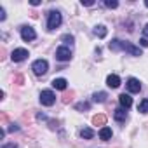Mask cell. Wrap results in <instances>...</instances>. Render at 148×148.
Returning <instances> with one entry per match:
<instances>
[{
  "mask_svg": "<svg viewBox=\"0 0 148 148\" xmlns=\"http://www.w3.org/2000/svg\"><path fill=\"white\" fill-rule=\"evenodd\" d=\"M32 70H33V73H35V75L42 77V75H45V73H47V70H49V63H47L45 59H37V61H33V64H32Z\"/></svg>",
  "mask_w": 148,
  "mask_h": 148,
  "instance_id": "cell-1",
  "label": "cell"
},
{
  "mask_svg": "<svg viewBox=\"0 0 148 148\" xmlns=\"http://www.w3.org/2000/svg\"><path fill=\"white\" fill-rule=\"evenodd\" d=\"M61 21H63L61 14H59L58 11H51V12H49V19H47V28H49V30H54V28H58V26L61 25Z\"/></svg>",
  "mask_w": 148,
  "mask_h": 148,
  "instance_id": "cell-2",
  "label": "cell"
},
{
  "mask_svg": "<svg viewBox=\"0 0 148 148\" xmlns=\"http://www.w3.org/2000/svg\"><path fill=\"white\" fill-rule=\"evenodd\" d=\"M40 103L44 106H52L56 103V94L52 91H42L40 92Z\"/></svg>",
  "mask_w": 148,
  "mask_h": 148,
  "instance_id": "cell-3",
  "label": "cell"
},
{
  "mask_svg": "<svg viewBox=\"0 0 148 148\" xmlns=\"http://www.w3.org/2000/svg\"><path fill=\"white\" fill-rule=\"evenodd\" d=\"M35 37H37V33L32 26H23L21 28V38L25 42H32V40H35Z\"/></svg>",
  "mask_w": 148,
  "mask_h": 148,
  "instance_id": "cell-4",
  "label": "cell"
},
{
  "mask_svg": "<svg viewBox=\"0 0 148 148\" xmlns=\"http://www.w3.org/2000/svg\"><path fill=\"white\" fill-rule=\"evenodd\" d=\"M28 56H30V54H28L26 49H14L12 54H11V59H12L14 63H19V61H25Z\"/></svg>",
  "mask_w": 148,
  "mask_h": 148,
  "instance_id": "cell-5",
  "label": "cell"
},
{
  "mask_svg": "<svg viewBox=\"0 0 148 148\" xmlns=\"http://www.w3.org/2000/svg\"><path fill=\"white\" fill-rule=\"evenodd\" d=\"M56 58L59 59V61H70L71 59V51L68 49V47H58V51H56Z\"/></svg>",
  "mask_w": 148,
  "mask_h": 148,
  "instance_id": "cell-6",
  "label": "cell"
},
{
  "mask_svg": "<svg viewBox=\"0 0 148 148\" xmlns=\"http://www.w3.org/2000/svg\"><path fill=\"white\" fill-rule=\"evenodd\" d=\"M122 51H127L132 56H141V49L136 47V45H132V44H127V42H122Z\"/></svg>",
  "mask_w": 148,
  "mask_h": 148,
  "instance_id": "cell-7",
  "label": "cell"
},
{
  "mask_svg": "<svg viewBox=\"0 0 148 148\" xmlns=\"http://www.w3.org/2000/svg\"><path fill=\"white\" fill-rule=\"evenodd\" d=\"M127 89H129V92H139V91H141L139 80H138V79H129V80H127Z\"/></svg>",
  "mask_w": 148,
  "mask_h": 148,
  "instance_id": "cell-8",
  "label": "cell"
},
{
  "mask_svg": "<svg viewBox=\"0 0 148 148\" xmlns=\"http://www.w3.org/2000/svg\"><path fill=\"white\" fill-rule=\"evenodd\" d=\"M106 84H108V87L117 89V87L120 86V77L115 75V73H112V75H108V79H106Z\"/></svg>",
  "mask_w": 148,
  "mask_h": 148,
  "instance_id": "cell-9",
  "label": "cell"
},
{
  "mask_svg": "<svg viewBox=\"0 0 148 148\" xmlns=\"http://www.w3.org/2000/svg\"><path fill=\"white\" fill-rule=\"evenodd\" d=\"M119 101H120V105H122V108H129L131 105H132V98L129 96V94H120L119 96Z\"/></svg>",
  "mask_w": 148,
  "mask_h": 148,
  "instance_id": "cell-10",
  "label": "cell"
},
{
  "mask_svg": "<svg viewBox=\"0 0 148 148\" xmlns=\"http://www.w3.org/2000/svg\"><path fill=\"white\" fill-rule=\"evenodd\" d=\"M113 117H115L117 122H124V120L127 119V112H125V108H117V110L113 112Z\"/></svg>",
  "mask_w": 148,
  "mask_h": 148,
  "instance_id": "cell-11",
  "label": "cell"
},
{
  "mask_svg": "<svg viewBox=\"0 0 148 148\" xmlns=\"http://www.w3.org/2000/svg\"><path fill=\"white\" fill-rule=\"evenodd\" d=\"M66 86H68V82H66L64 79H54V80H52V87L58 89V91H64Z\"/></svg>",
  "mask_w": 148,
  "mask_h": 148,
  "instance_id": "cell-12",
  "label": "cell"
},
{
  "mask_svg": "<svg viewBox=\"0 0 148 148\" xmlns=\"http://www.w3.org/2000/svg\"><path fill=\"white\" fill-rule=\"evenodd\" d=\"M112 134H113V132H112V129H110V127H106V125H105V127H101V131H99V138H101L103 141L112 139Z\"/></svg>",
  "mask_w": 148,
  "mask_h": 148,
  "instance_id": "cell-13",
  "label": "cell"
},
{
  "mask_svg": "<svg viewBox=\"0 0 148 148\" xmlns=\"http://www.w3.org/2000/svg\"><path fill=\"white\" fill-rule=\"evenodd\" d=\"M106 33H108V32H106V26H103V25H99V26H96V28H94V35H96V37H99V38H105V37H106Z\"/></svg>",
  "mask_w": 148,
  "mask_h": 148,
  "instance_id": "cell-14",
  "label": "cell"
},
{
  "mask_svg": "<svg viewBox=\"0 0 148 148\" xmlns=\"http://www.w3.org/2000/svg\"><path fill=\"white\" fill-rule=\"evenodd\" d=\"M94 134H96V132H94L92 129H89V127H84V129L80 131V136H82L84 139H92V138H94Z\"/></svg>",
  "mask_w": 148,
  "mask_h": 148,
  "instance_id": "cell-15",
  "label": "cell"
},
{
  "mask_svg": "<svg viewBox=\"0 0 148 148\" xmlns=\"http://www.w3.org/2000/svg\"><path fill=\"white\" fill-rule=\"evenodd\" d=\"M92 124H94V125H103V127H105L106 117H105V115H94V117H92Z\"/></svg>",
  "mask_w": 148,
  "mask_h": 148,
  "instance_id": "cell-16",
  "label": "cell"
},
{
  "mask_svg": "<svg viewBox=\"0 0 148 148\" xmlns=\"http://www.w3.org/2000/svg\"><path fill=\"white\" fill-rule=\"evenodd\" d=\"M108 47H110L112 51H122V40L115 38V40H112V42L108 44Z\"/></svg>",
  "mask_w": 148,
  "mask_h": 148,
  "instance_id": "cell-17",
  "label": "cell"
},
{
  "mask_svg": "<svg viewBox=\"0 0 148 148\" xmlns=\"http://www.w3.org/2000/svg\"><path fill=\"white\" fill-rule=\"evenodd\" d=\"M106 98H108L106 92H94V96H92V99L96 103H103V101H106Z\"/></svg>",
  "mask_w": 148,
  "mask_h": 148,
  "instance_id": "cell-18",
  "label": "cell"
},
{
  "mask_svg": "<svg viewBox=\"0 0 148 148\" xmlns=\"http://www.w3.org/2000/svg\"><path fill=\"white\" fill-rule=\"evenodd\" d=\"M138 112H141V113H148V99H143V101L139 103Z\"/></svg>",
  "mask_w": 148,
  "mask_h": 148,
  "instance_id": "cell-19",
  "label": "cell"
},
{
  "mask_svg": "<svg viewBox=\"0 0 148 148\" xmlns=\"http://www.w3.org/2000/svg\"><path fill=\"white\" fill-rule=\"evenodd\" d=\"M105 5H106V7H110V9H115V7L119 5V2H117V0H106Z\"/></svg>",
  "mask_w": 148,
  "mask_h": 148,
  "instance_id": "cell-20",
  "label": "cell"
},
{
  "mask_svg": "<svg viewBox=\"0 0 148 148\" xmlns=\"http://www.w3.org/2000/svg\"><path fill=\"white\" fill-rule=\"evenodd\" d=\"M61 40H63L64 44H71V42H73V35H63Z\"/></svg>",
  "mask_w": 148,
  "mask_h": 148,
  "instance_id": "cell-21",
  "label": "cell"
},
{
  "mask_svg": "<svg viewBox=\"0 0 148 148\" xmlns=\"http://www.w3.org/2000/svg\"><path fill=\"white\" fill-rule=\"evenodd\" d=\"M75 108L77 110H89V103H79Z\"/></svg>",
  "mask_w": 148,
  "mask_h": 148,
  "instance_id": "cell-22",
  "label": "cell"
},
{
  "mask_svg": "<svg viewBox=\"0 0 148 148\" xmlns=\"http://www.w3.org/2000/svg\"><path fill=\"white\" fill-rule=\"evenodd\" d=\"M139 44H141V47H148V38H141Z\"/></svg>",
  "mask_w": 148,
  "mask_h": 148,
  "instance_id": "cell-23",
  "label": "cell"
},
{
  "mask_svg": "<svg viewBox=\"0 0 148 148\" xmlns=\"http://www.w3.org/2000/svg\"><path fill=\"white\" fill-rule=\"evenodd\" d=\"M2 148H18V145L16 143H9V145H4Z\"/></svg>",
  "mask_w": 148,
  "mask_h": 148,
  "instance_id": "cell-24",
  "label": "cell"
},
{
  "mask_svg": "<svg viewBox=\"0 0 148 148\" xmlns=\"http://www.w3.org/2000/svg\"><path fill=\"white\" fill-rule=\"evenodd\" d=\"M4 19H5V11L0 9V21H4Z\"/></svg>",
  "mask_w": 148,
  "mask_h": 148,
  "instance_id": "cell-25",
  "label": "cell"
},
{
  "mask_svg": "<svg viewBox=\"0 0 148 148\" xmlns=\"http://www.w3.org/2000/svg\"><path fill=\"white\" fill-rule=\"evenodd\" d=\"M94 2H92V0H86V2H84V0H82V5H92Z\"/></svg>",
  "mask_w": 148,
  "mask_h": 148,
  "instance_id": "cell-26",
  "label": "cell"
},
{
  "mask_svg": "<svg viewBox=\"0 0 148 148\" xmlns=\"http://www.w3.org/2000/svg\"><path fill=\"white\" fill-rule=\"evenodd\" d=\"M143 33H145V37H146V38H148V25H146V26H145V28H143Z\"/></svg>",
  "mask_w": 148,
  "mask_h": 148,
  "instance_id": "cell-27",
  "label": "cell"
},
{
  "mask_svg": "<svg viewBox=\"0 0 148 148\" xmlns=\"http://www.w3.org/2000/svg\"><path fill=\"white\" fill-rule=\"evenodd\" d=\"M18 129H19L18 125H11V127H9V131H11V132H12V131H18Z\"/></svg>",
  "mask_w": 148,
  "mask_h": 148,
  "instance_id": "cell-28",
  "label": "cell"
},
{
  "mask_svg": "<svg viewBox=\"0 0 148 148\" xmlns=\"http://www.w3.org/2000/svg\"><path fill=\"white\" fill-rule=\"evenodd\" d=\"M145 5H146V7H148V0H145Z\"/></svg>",
  "mask_w": 148,
  "mask_h": 148,
  "instance_id": "cell-29",
  "label": "cell"
}]
</instances>
